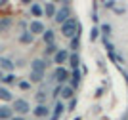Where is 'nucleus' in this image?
Returning <instances> with one entry per match:
<instances>
[{
  "instance_id": "obj_1",
  "label": "nucleus",
  "mask_w": 128,
  "mask_h": 120,
  "mask_svg": "<svg viewBox=\"0 0 128 120\" xmlns=\"http://www.w3.org/2000/svg\"><path fill=\"white\" fill-rule=\"evenodd\" d=\"M61 32H63L65 36H69V38L76 36V34H78V21L73 19V17H69V19L61 25Z\"/></svg>"
},
{
  "instance_id": "obj_2",
  "label": "nucleus",
  "mask_w": 128,
  "mask_h": 120,
  "mask_svg": "<svg viewBox=\"0 0 128 120\" xmlns=\"http://www.w3.org/2000/svg\"><path fill=\"white\" fill-rule=\"evenodd\" d=\"M12 111H16V113H19V115H27V113L31 111V105H29V101H25V99H16Z\"/></svg>"
},
{
  "instance_id": "obj_3",
  "label": "nucleus",
  "mask_w": 128,
  "mask_h": 120,
  "mask_svg": "<svg viewBox=\"0 0 128 120\" xmlns=\"http://www.w3.org/2000/svg\"><path fill=\"white\" fill-rule=\"evenodd\" d=\"M69 15H71V10H69V6H63L61 10H56V15H54V19H56V23L63 25L65 21L69 19Z\"/></svg>"
},
{
  "instance_id": "obj_4",
  "label": "nucleus",
  "mask_w": 128,
  "mask_h": 120,
  "mask_svg": "<svg viewBox=\"0 0 128 120\" xmlns=\"http://www.w3.org/2000/svg\"><path fill=\"white\" fill-rule=\"evenodd\" d=\"M46 31V27H44V23L42 21H32L31 23V27H29V32H31L32 36H34V34H42V32Z\"/></svg>"
},
{
  "instance_id": "obj_5",
  "label": "nucleus",
  "mask_w": 128,
  "mask_h": 120,
  "mask_svg": "<svg viewBox=\"0 0 128 120\" xmlns=\"http://www.w3.org/2000/svg\"><path fill=\"white\" fill-rule=\"evenodd\" d=\"M46 65H48V63L44 61V59H32L31 61L32 73H44V71H46Z\"/></svg>"
},
{
  "instance_id": "obj_6",
  "label": "nucleus",
  "mask_w": 128,
  "mask_h": 120,
  "mask_svg": "<svg viewBox=\"0 0 128 120\" xmlns=\"http://www.w3.org/2000/svg\"><path fill=\"white\" fill-rule=\"evenodd\" d=\"M54 78L58 80V82H65V80L69 78V73H67L63 67H58V69H56V73H54Z\"/></svg>"
},
{
  "instance_id": "obj_7",
  "label": "nucleus",
  "mask_w": 128,
  "mask_h": 120,
  "mask_svg": "<svg viewBox=\"0 0 128 120\" xmlns=\"http://www.w3.org/2000/svg\"><path fill=\"white\" fill-rule=\"evenodd\" d=\"M67 59H69V53L65 52V50H58V52H56V55H54V61L58 63V65H63Z\"/></svg>"
},
{
  "instance_id": "obj_8",
  "label": "nucleus",
  "mask_w": 128,
  "mask_h": 120,
  "mask_svg": "<svg viewBox=\"0 0 128 120\" xmlns=\"http://www.w3.org/2000/svg\"><path fill=\"white\" fill-rule=\"evenodd\" d=\"M0 71H14V61L0 55Z\"/></svg>"
},
{
  "instance_id": "obj_9",
  "label": "nucleus",
  "mask_w": 128,
  "mask_h": 120,
  "mask_svg": "<svg viewBox=\"0 0 128 120\" xmlns=\"http://www.w3.org/2000/svg\"><path fill=\"white\" fill-rule=\"evenodd\" d=\"M12 115H14L12 107H8V105H0V120H10Z\"/></svg>"
},
{
  "instance_id": "obj_10",
  "label": "nucleus",
  "mask_w": 128,
  "mask_h": 120,
  "mask_svg": "<svg viewBox=\"0 0 128 120\" xmlns=\"http://www.w3.org/2000/svg\"><path fill=\"white\" fill-rule=\"evenodd\" d=\"M0 99L2 101H14V95H12V92L8 88L0 86Z\"/></svg>"
},
{
  "instance_id": "obj_11",
  "label": "nucleus",
  "mask_w": 128,
  "mask_h": 120,
  "mask_svg": "<svg viewBox=\"0 0 128 120\" xmlns=\"http://www.w3.org/2000/svg\"><path fill=\"white\" fill-rule=\"evenodd\" d=\"M59 94H61V99H71L73 97V88L71 86H61Z\"/></svg>"
},
{
  "instance_id": "obj_12",
  "label": "nucleus",
  "mask_w": 128,
  "mask_h": 120,
  "mask_svg": "<svg viewBox=\"0 0 128 120\" xmlns=\"http://www.w3.org/2000/svg\"><path fill=\"white\" fill-rule=\"evenodd\" d=\"M12 27V17H0V32H6Z\"/></svg>"
},
{
  "instance_id": "obj_13",
  "label": "nucleus",
  "mask_w": 128,
  "mask_h": 120,
  "mask_svg": "<svg viewBox=\"0 0 128 120\" xmlns=\"http://www.w3.org/2000/svg\"><path fill=\"white\" fill-rule=\"evenodd\" d=\"M42 13H46L48 17H54V15H56V6H54L52 2H48V4L42 8Z\"/></svg>"
},
{
  "instance_id": "obj_14",
  "label": "nucleus",
  "mask_w": 128,
  "mask_h": 120,
  "mask_svg": "<svg viewBox=\"0 0 128 120\" xmlns=\"http://www.w3.org/2000/svg\"><path fill=\"white\" fill-rule=\"evenodd\" d=\"M61 113H63V103L58 101V103H56V109H54V115H52V120H58L59 116H61Z\"/></svg>"
},
{
  "instance_id": "obj_15",
  "label": "nucleus",
  "mask_w": 128,
  "mask_h": 120,
  "mask_svg": "<svg viewBox=\"0 0 128 120\" xmlns=\"http://www.w3.org/2000/svg\"><path fill=\"white\" fill-rule=\"evenodd\" d=\"M42 38H44V42H46V44H54V31H50V29H46V31L42 32Z\"/></svg>"
},
{
  "instance_id": "obj_16",
  "label": "nucleus",
  "mask_w": 128,
  "mask_h": 120,
  "mask_svg": "<svg viewBox=\"0 0 128 120\" xmlns=\"http://www.w3.org/2000/svg\"><path fill=\"white\" fill-rule=\"evenodd\" d=\"M32 40H34V36H32V34H31L29 31H25V32L21 34V36H19V42H23V44H31Z\"/></svg>"
},
{
  "instance_id": "obj_17",
  "label": "nucleus",
  "mask_w": 128,
  "mask_h": 120,
  "mask_svg": "<svg viewBox=\"0 0 128 120\" xmlns=\"http://www.w3.org/2000/svg\"><path fill=\"white\" fill-rule=\"evenodd\" d=\"M34 116H48V107L46 105H38L34 109Z\"/></svg>"
},
{
  "instance_id": "obj_18",
  "label": "nucleus",
  "mask_w": 128,
  "mask_h": 120,
  "mask_svg": "<svg viewBox=\"0 0 128 120\" xmlns=\"http://www.w3.org/2000/svg\"><path fill=\"white\" fill-rule=\"evenodd\" d=\"M31 13H32L34 17H40V15H42V6L32 4V6H31Z\"/></svg>"
},
{
  "instance_id": "obj_19",
  "label": "nucleus",
  "mask_w": 128,
  "mask_h": 120,
  "mask_svg": "<svg viewBox=\"0 0 128 120\" xmlns=\"http://www.w3.org/2000/svg\"><path fill=\"white\" fill-rule=\"evenodd\" d=\"M69 61H71V67L73 69H78V53H73V55H69Z\"/></svg>"
},
{
  "instance_id": "obj_20",
  "label": "nucleus",
  "mask_w": 128,
  "mask_h": 120,
  "mask_svg": "<svg viewBox=\"0 0 128 120\" xmlns=\"http://www.w3.org/2000/svg\"><path fill=\"white\" fill-rule=\"evenodd\" d=\"M44 76V73H31V76H29V80L31 82H40Z\"/></svg>"
},
{
  "instance_id": "obj_21",
  "label": "nucleus",
  "mask_w": 128,
  "mask_h": 120,
  "mask_svg": "<svg viewBox=\"0 0 128 120\" xmlns=\"http://www.w3.org/2000/svg\"><path fill=\"white\" fill-rule=\"evenodd\" d=\"M19 88L21 90H31V82H29V80H21V82H19Z\"/></svg>"
},
{
  "instance_id": "obj_22",
  "label": "nucleus",
  "mask_w": 128,
  "mask_h": 120,
  "mask_svg": "<svg viewBox=\"0 0 128 120\" xmlns=\"http://www.w3.org/2000/svg\"><path fill=\"white\" fill-rule=\"evenodd\" d=\"M44 99H46V94H44V92H38V94H36V101L42 105V103H44Z\"/></svg>"
},
{
  "instance_id": "obj_23",
  "label": "nucleus",
  "mask_w": 128,
  "mask_h": 120,
  "mask_svg": "<svg viewBox=\"0 0 128 120\" xmlns=\"http://www.w3.org/2000/svg\"><path fill=\"white\" fill-rule=\"evenodd\" d=\"M71 48H73V50H76V48H78V34H76V36H73V40H71Z\"/></svg>"
},
{
  "instance_id": "obj_24",
  "label": "nucleus",
  "mask_w": 128,
  "mask_h": 120,
  "mask_svg": "<svg viewBox=\"0 0 128 120\" xmlns=\"http://www.w3.org/2000/svg\"><path fill=\"white\" fill-rule=\"evenodd\" d=\"M98 34H100V31H98L96 27H94V29L90 31V40H96V38H98Z\"/></svg>"
},
{
  "instance_id": "obj_25",
  "label": "nucleus",
  "mask_w": 128,
  "mask_h": 120,
  "mask_svg": "<svg viewBox=\"0 0 128 120\" xmlns=\"http://www.w3.org/2000/svg\"><path fill=\"white\" fill-rule=\"evenodd\" d=\"M56 52H58V48L54 46V44H50V46L46 48V53H56Z\"/></svg>"
},
{
  "instance_id": "obj_26",
  "label": "nucleus",
  "mask_w": 128,
  "mask_h": 120,
  "mask_svg": "<svg viewBox=\"0 0 128 120\" xmlns=\"http://www.w3.org/2000/svg\"><path fill=\"white\" fill-rule=\"evenodd\" d=\"M2 80H4L6 84H12V82H14V80H16V78H14V74H8V76H4V78H2Z\"/></svg>"
},
{
  "instance_id": "obj_27",
  "label": "nucleus",
  "mask_w": 128,
  "mask_h": 120,
  "mask_svg": "<svg viewBox=\"0 0 128 120\" xmlns=\"http://www.w3.org/2000/svg\"><path fill=\"white\" fill-rule=\"evenodd\" d=\"M10 120H25V118H23V116H12Z\"/></svg>"
},
{
  "instance_id": "obj_28",
  "label": "nucleus",
  "mask_w": 128,
  "mask_h": 120,
  "mask_svg": "<svg viewBox=\"0 0 128 120\" xmlns=\"http://www.w3.org/2000/svg\"><path fill=\"white\" fill-rule=\"evenodd\" d=\"M122 76H124V80H126V84H128V74L124 73V71H122Z\"/></svg>"
},
{
  "instance_id": "obj_29",
  "label": "nucleus",
  "mask_w": 128,
  "mask_h": 120,
  "mask_svg": "<svg viewBox=\"0 0 128 120\" xmlns=\"http://www.w3.org/2000/svg\"><path fill=\"white\" fill-rule=\"evenodd\" d=\"M2 78H4V76H2V73H0V80H2Z\"/></svg>"
}]
</instances>
